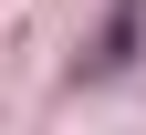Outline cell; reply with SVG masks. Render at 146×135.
<instances>
[{"label":"cell","mask_w":146,"mask_h":135,"mask_svg":"<svg viewBox=\"0 0 146 135\" xmlns=\"http://www.w3.org/2000/svg\"><path fill=\"white\" fill-rule=\"evenodd\" d=\"M125 42H136V0H115V21H104V52H94V73H115V63H125Z\"/></svg>","instance_id":"obj_1"}]
</instances>
